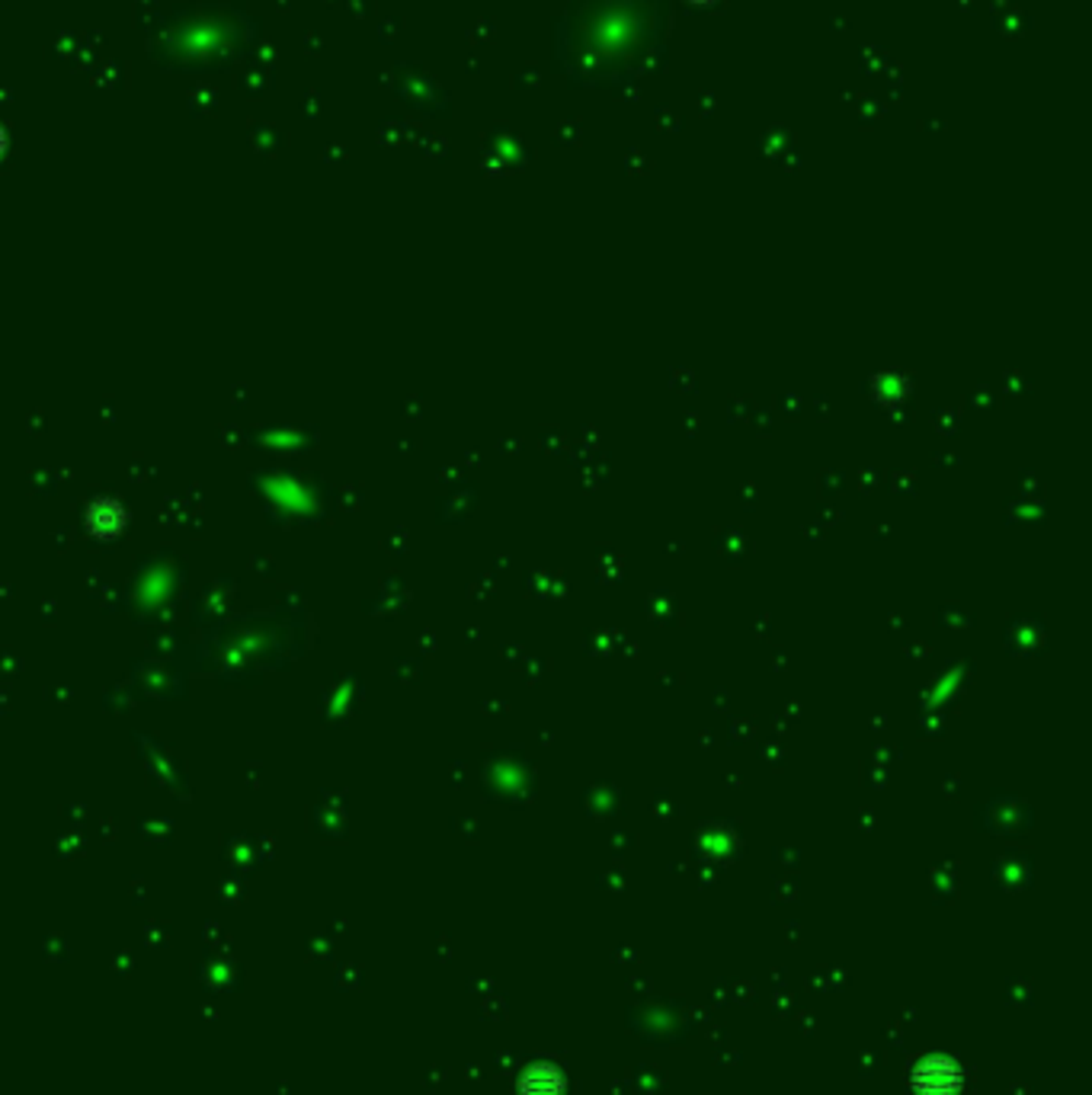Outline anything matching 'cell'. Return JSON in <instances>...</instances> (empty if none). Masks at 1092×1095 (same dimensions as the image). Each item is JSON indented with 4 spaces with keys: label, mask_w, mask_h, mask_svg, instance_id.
<instances>
[{
    "label": "cell",
    "mask_w": 1092,
    "mask_h": 1095,
    "mask_svg": "<svg viewBox=\"0 0 1092 1095\" xmlns=\"http://www.w3.org/2000/svg\"><path fill=\"white\" fill-rule=\"evenodd\" d=\"M913 1083H916V1090L923 1095H951L958 1090V1083H961V1073H958V1066L951 1060L929 1058L926 1063L916 1066Z\"/></svg>",
    "instance_id": "obj_1"
},
{
    "label": "cell",
    "mask_w": 1092,
    "mask_h": 1095,
    "mask_svg": "<svg viewBox=\"0 0 1092 1095\" xmlns=\"http://www.w3.org/2000/svg\"><path fill=\"white\" fill-rule=\"evenodd\" d=\"M523 1093L526 1095H558L561 1093V1076H558V1070H555V1066H548V1063H538V1066L526 1070V1076H523Z\"/></svg>",
    "instance_id": "obj_2"
},
{
    "label": "cell",
    "mask_w": 1092,
    "mask_h": 1095,
    "mask_svg": "<svg viewBox=\"0 0 1092 1095\" xmlns=\"http://www.w3.org/2000/svg\"><path fill=\"white\" fill-rule=\"evenodd\" d=\"M0 148H3V135H0Z\"/></svg>",
    "instance_id": "obj_3"
}]
</instances>
